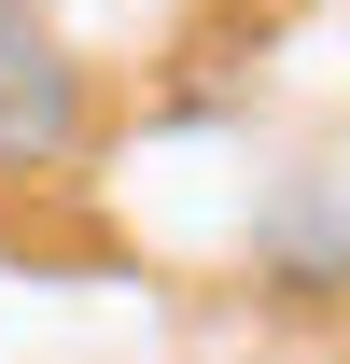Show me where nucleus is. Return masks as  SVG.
Listing matches in <instances>:
<instances>
[{"instance_id": "1", "label": "nucleus", "mask_w": 350, "mask_h": 364, "mask_svg": "<svg viewBox=\"0 0 350 364\" xmlns=\"http://www.w3.org/2000/svg\"><path fill=\"white\" fill-rule=\"evenodd\" d=\"M85 140V85H70V43H56L28 0H0V168H43Z\"/></svg>"}]
</instances>
